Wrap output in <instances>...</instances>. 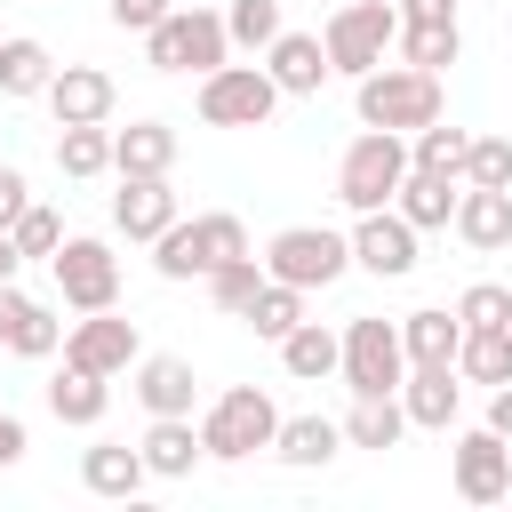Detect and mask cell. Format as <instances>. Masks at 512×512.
I'll list each match as a JSON object with an SVG mask.
<instances>
[{
	"instance_id": "cell-1",
	"label": "cell",
	"mask_w": 512,
	"mask_h": 512,
	"mask_svg": "<svg viewBox=\"0 0 512 512\" xmlns=\"http://www.w3.org/2000/svg\"><path fill=\"white\" fill-rule=\"evenodd\" d=\"M440 72H416V64H376L352 80V112L360 128H392V136H416L424 120H440Z\"/></svg>"
},
{
	"instance_id": "cell-2",
	"label": "cell",
	"mask_w": 512,
	"mask_h": 512,
	"mask_svg": "<svg viewBox=\"0 0 512 512\" xmlns=\"http://www.w3.org/2000/svg\"><path fill=\"white\" fill-rule=\"evenodd\" d=\"M232 256H248V224L232 216V208H208V216H176L160 240H152V272L160 280H208L216 264H232Z\"/></svg>"
},
{
	"instance_id": "cell-3",
	"label": "cell",
	"mask_w": 512,
	"mask_h": 512,
	"mask_svg": "<svg viewBox=\"0 0 512 512\" xmlns=\"http://www.w3.org/2000/svg\"><path fill=\"white\" fill-rule=\"evenodd\" d=\"M144 56H152V72H216V64H232V32H224L216 8L176 0V8L144 32Z\"/></svg>"
},
{
	"instance_id": "cell-4",
	"label": "cell",
	"mask_w": 512,
	"mask_h": 512,
	"mask_svg": "<svg viewBox=\"0 0 512 512\" xmlns=\"http://www.w3.org/2000/svg\"><path fill=\"white\" fill-rule=\"evenodd\" d=\"M200 440H208V464H248L280 440V408L256 392V384H232L200 408Z\"/></svg>"
},
{
	"instance_id": "cell-5",
	"label": "cell",
	"mask_w": 512,
	"mask_h": 512,
	"mask_svg": "<svg viewBox=\"0 0 512 512\" xmlns=\"http://www.w3.org/2000/svg\"><path fill=\"white\" fill-rule=\"evenodd\" d=\"M400 176H408V136H392V128H360V136L344 144V160H336V200H344L352 216L392 208Z\"/></svg>"
},
{
	"instance_id": "cell-6",
	"label": "cell",
	"mask_w": 512,
	"mask_h": 512,
	"mask_svg": "<svg viewBox=\"0 0 512 512\" xmlns=\"http://www.w3.org/2000/svg\"><path fill=\"white\" fill-rule=\"evenodd\" d=\"M264 272L288 280V288H336L352 272V232H328V224H280L264 240Z\"/></svg>"
},
{
	"instance_id": "cell-7",
	"label": "cell",
	"mask_w": 512,
	"mask_h": 512,
	"mask_svg": "<svg viewBox=\"0 0 512 512\" xmlns=\"http://www.w3.org/2000/svg\"><path fill=\"white\" fill-rule=\"evenodd\" d=\"M192 112H200L208 128H264V120L280 112V88H272L264 64H216V72H200Z\"/></svg>"
},
{
	"instance_id": "cell-8",
	"label": "cell",
	"mask_w": 512,
	"mask_h": 512,
	"mask_svg": "<svg viewBox=\"0 0 512 512\" xmlns=\"http://www.w3.org/2000/svg\"><path fill=\"white\" fill-rule=\"evenodd\" d=\"M328 64L344 72V80H360V72H376L384 56H392V40H400V8L392 0H344L336 16H328Z\"/></svg>"
},
{
	"instance_id": "cell-9",
	"label": "cell",
	"mask_w": 512,
	"mask_h": 512,
	"mask_svg": "<svg viewBox=\"0 0 512 512\" xmlns=\"http://www.w3.org/2000/svg\"><path fill=\"white\" fill-rule=\"evenodd\" d=\"M344 384L352 392H400L408 384V344H400V320H344Z\"/></svg>"
},
{
	"instance_id": "cell-10",
	"label": "cell",
	"mask_w": 512,
	"mask_h": 512,
	"mask_svg": "<svg viewBox=\"0 0 512 512\" xmlns=\"http://www.w3.org/2000/svg\"><path fill=\"white\" fill-rule=\"evenodd\" d=\"M48 272H56V296H64L72 312H112V304H120V256H112L104 240H72V232H64V248L48 256Z\"/></svg>"
},
{
	"instance_id": "cell-11",
	"label": "cell",
	"mask_w": 512,
	"mask_h": 512,
	"mask_svg": "<svg viewBox=\"0 0 512 512\" xmlns=\"http://www.w3.org/2000/svg\"><path fill=\"white\" fill-rule=\"evenodd\" d=\"M448 472H456V496L464 504H512V440L504 432H488V424L456 432Z\"/></svg>"
},
{
	"instance_id": "cell-12",
	"label": "cell",
	"mask_w": 512,
	"mask_h": 512,
	"mask_svg": "<svg viewBox=\"0 0 512 512\" xmlns=\"http://www.w3.org/2000/svg\"><path fill=\"white\" fill-rule=\"evenodd\" d=\"M64 360L72 368H96V376H128L144 360V336H136V320H120V304L112 312H80L64 328Z\"/></svg>"
},
{
	"instance_id": "cell-13",
	"label": "cell",
	"mask_w": 512,
	"mask_h": 512,
	"mask_svg": "<svg viewBox=\"0 0 512 512\" xmlns=\"http://www.w3.org/2000/svg\"><path fill=\"white\" fill-rule=\"evenodd\" d=\"M416 224L400 216V208H368L360 224H352V264L368 272V280H408L416 272Z\"/></svg>"
},
{
	"instance_id": "cell-14",
	"label": "cell",
	"mask_w": 512,
	"mask_h": 512,
	"mask_svg": "<svg viewBox=\"0 0 512 512\" xmlns=\"http://www.w3.org/2000/svg\"><path fill=\"white\" fill-rule=\"evenodd\" d=\"M0 344H8L16 360H56V352H64V320H56L40 296H24L16 280H0Z\"/></svg>"
},
{
	"instance_id": "cell-15",
	"label": "cell",
	"mask_w": 512,
	"mask_h": 512,
	"mask_svg": "<svg viewBox=\"0 0 512 512\" xmlns=\"http://www.w3.org/2000/svg\"><path fill=\"white\" fill-rule=\"evenodd\" d=\"M128 392L144 400V416H192L200 376H192V360H176V352H144V360L128 368Z\"/></svg>"
},
{
	"instance_id": "cell-16",
	"label": "cell",
	"mask_w": 512,
	"mask_h": 512,
	"mask_svg": "<svg viewBox=\"0 0 512 512\" xmlns=\"http://www.w3.org/2000/svg\"><path fill=\"white\" fill-rule=\"evenodd\" d=\"M112 104H120L112 72H96V64H56V80H48V112H56V128L112 120Z\"/></svg>"
},
{
	"instance_id": "cell-17",
	"label": "cell",
	"mask_w": 512,
	"mask_h": 512,
	"mask_svg": "<svg viewBox=\"0 0 512 512\" xmlns=\"http://www.w3.org/2000/svg\"><path fill=\"white\" fill-rule=\"evenodd\" d=\"M472 256H496V248H512V192H496V184H464L456 192V224H448Z\"/></svg>"
},
{
	"instance_id": "cell-18",
	"label": "cell",
	"mask_w": 512,
	"mask_h": 512,
	"mask_svg": "<svg viewBox=\"0 0 512 512\" xmlns=\"http://www.w3.org/2000/svg\"><path fill=\"white\" fill-rule=\"evenodd\" d=\"M264 72H272L280 96H320V80H328L336 64H328V40H320V32H280V40L264 48Z\"/></svg>"
},
{
	"instance_id": "cell-19",
	"label": "cell",
	"mask_w": 512,
	"mask_h": 512,
	"mask_svg": "<svg viewBox=\"0 0 512 512\" xmlns=\"http://www.w3.org/2000/svg\"><path fill=\"white\" fill-rule=\"evenodd\" d=\"M112 224H120L128 240H160V232L176 224V192H168V176H120V192H112Z\"/></svg>"
},
{
	"instance_id": "cell-20",
	"label": "cell",
	"mask_w": 512,
	"mask_h": 512,
	"mask_svg": "<svg viewBox=\"0 0 512 512\" xmlns=\"http://www.w3.org/2000/svg\"><path fill=\"white\" fill-rule=\"evenodd\" d=\"M144 480H152L144 448H128V440H96V448H80V488H88V496L120 504V496H136Z\"/></svg>"
},
{
	"instance_id": "cell-21",
	"label": "cell",
	"mask_w": 512,
	"mask_h": 512,
	"mask_svg": "<svg viewBox=\"0 0 512 512\" xmlns=\"http://www.w3.org/2000/svg\"><path fill=\"white\" fill-rule=\"evenodd\" d=\"M456 192H464V176H440V168H416V160H408L392 208H400L416 232H440V224H456Z\"/></svg>"
},
{
	"instance_id": "cell-22",
	"label": "cell",
	"mask_w": 512,
	"mask_h": 512,
	"mask_svg": "<svg viewBox=\"0 0 512 512\" xmlns=\"http://www.w3.org/2000/svg\"><path fill=\"white\" fill-rule=\"evenodd\" d=\"M400 344H408V368H456V352H464V320H456V304H424V312H408V320H400Z\"/></svg>"
},
{
	"instance_id": "cell-23",
	"label": "cell",
	"mask_w": 512,
	"mask_h": 512,
	"mask_svg": "<svg viewBox=\"0 0 512 512\" xmlns=\"http://www.w3.org/2000/svg\"><path fill=\"white\" fill-rule=\"evenodd\" d=\"M400 408H408V424H416V432H448V424H456V408H464V376H456V368H408Z\"/></svg>"
},
{
	"instance_id": "cell-24",
	"label": "cell",
	"mask_w": 512,
	"mask_h": 512,
	"mask_svg": "<svg viewBox=\"0 0 512 512\" xmlns=\"http://www.w3.org/2000/svg\"><path fill=\"white\" fill-rule=\"evenodd\" d=\"M136 448H144L152 480H192V464L208 456V440H200V424H192V416H152Z\"/></svg>"
},
{
	"instance_id": "cell-25",
	"label": "cell",
	"mask_w": 512,
	"mask_h": 512,
	"mask_svg": "<svg viewBox=\"0 0 512 512\" xmlns=\"http://www.w3.org/2000/svg\"><path fill=\"white\" fill-rule=\"evenodd\" d=\"M168 168H176V128L168 120L112 128V176H168Z\"/></svg>"
},
{
	"instance_id": "cell-26",
	"label": "cell",
	"mask_w": 512,
	"mask_h": 512,
	"mask_svg": "<svg viewBox=\"0 0 512 512\" xmlns=\"http://www.w3.org/2000/svg\"><path fill=\"white\" fill-rule=\"evenodd\" d=\"M280 368H288L296 384H328V376H344V336L320 328V320H296V328L280 336Z\"/></svg>"
},
{
	"instance_id": "cell-27",
	"label": "cell",
	"mask_w": 512,
	"mask_h": 512,
	"mask_svg": "<svg viewBox=\"0 0 512 512\" xmlns=\"http://www.w3.org/2000/svg\"><path fill=\"white\" fill-rule=\"evenodd\" d=\"M104 408H112V376L72 368V360L48 376V416H56V424H80V432H88V424H104Z\"/></svg>"
},
{
	"instance_id": "cell-28",
	"label": "cell",
	"mask_w": 512,
	"mask_h": 512,
	"mask_svg": "<svg viewBox=\"0 0 512 512\" xmlns=\"http://www.w3.org/2000/svg\"><path fill=\"white\" fill-rule=\"evenodd\" d=\"M400 432H408V408H400V392H352V408H344V448H400Z\"/></svg>"
},
{
	"instance_id": "cell-29",
	"label": "cell",
	"mask_w": 512,
	"mask_h": 512,
	"mask_svg": "<svg viewBox=\"0 0 512 512\" xmlns=\"http://www.w3.org/2000/svg\"><path fill=\"white\" fill-rule=\"evenodd\" d=\"M336 448H344V416H280V440H272L280 464L320 472V464H336Z\"/></svg>"
},
{
	"instance_id": "cell-30",
	"label": "cell",
	"mask_w": 512,
	"mask_h": 512,
	"mask_svg": "<svg viewBox=\"0 0 512 512\" xmlns=\"http://www.w3.org/2000/svg\"><path fill=\"white\" fill-rule=\"evenodd\" d=\"M48 80H56V56L32 32H8L0 40V96H48Z\"/></svg>"
},
{
	"instance_id": "cell-31",
	"label": "cell",
	"mask_w": 512,
	"mask_h": 512,
	"mask_svg": "<svg viewBox=\"0 0 512 512\" xmlns=\"http://www.w3.org/2000/svg\"><path fill=\"white\" fill-rule=\"evenodd\" d=\"M456 376L464 384H512V328H464V352H456Z\"/></svg>"
},
{
	"instance_id": "cell-32",
	"label": "cell",
	"mask_w": 512,
	"mask_h": 512,
	"mask_svg": "<svg viewBox=\"0 0 512 512\" xmlns=\"http://www.w3.org/2000/svg\"><path fill=\"white\" fill-rule=\"evenodd\" d=\"M56 168H64L72 184H88V176H104V168H112V128H104V120H80V128H56Z\"/></svg>"
},
{
	"instance_id": "cell-33",
	"label": "cell",
	"mask_w": 512,
	"mask_h": 512,
	"mask_svg": "<svg viewBox=\"0 0 512 512\" xmlns=\"http://www.w3.org/2000/svg\"><path fill=\"white\" fill-rule=\"evenodd\" d=\"M400 64H416V72H448L456 56H464V24H400Z\"/></svg>"
},
{
	"instance_id": "cell-34",
	"label": "cell",
	"mask_w": 512,
	"mask_h": 512,
	"mask_svg": "<svg viewBox=\"0 0 512 512\" xmlns=\"http://www.w3.org/2000/svg\"><path fill=\"white\" fill-rule=\"evenodd\" d=\"M200 288H208V304H216V312H232V320H240V312L256 304V288H264V256L248 248V256H232V264H216V272H208Z\"/></svg>"
},
{
	"instance_id": "cell-35",
	"label": "cell",
	"mask_w": 512,
	"mask_h": 512,
	"mask_svg": "<svg viewBox=\"0 0 512 512\" xmlns=\"http://www.w3.org/2000/svg\"><path fill=\"white\" fill-rule=\"evenodd\" d=\"M240 320H248V328H256L264 344H280V336H288V328L304 320V288H288V280H272V272H264V288H256V304H248Z\"/></svg>"
},
{
	"instance_id": "cell-36",
	"label": "cell",
	"mask_w": 512,
	"mask_h": 512,
	"mask_svg": "<svg viewBox=\"0 0 512 512\" xmlns=\"http://www.w3.org/2000/svg\"><path fill=\"white\" fill-rule=\"evenodd\" d=\"M464 152H472V128H448V120H424L408 136V160L416 168H440V176H464Z\"/></svg>"
},
{
	"instance_id": "cell-37",
	"label": "cell",
	"mask_w": 512,
	"mask_h": 512,
	"mask_svg": "<svg viewBox=\"0 0 512 512\" xmlns=\"http://www.w3.org/2000/svg\"><path fill=\"white\" fill-rule=\"evenodd\" d=\"M224 32H232V48H256V56H264L288 24H280V0H232V8H224Z\"/></svg>"
},
{
	"instance_id": "cell-38",
	"label": "cell",
	"mask_w": 512,
	"mask_h": 512,
	"mask_svg": "<svg viewBox=\"0 0 512 512\" xmlns=\"http://www.w3.org/2000/svg\"><path fill=\"white\" fill-rule=\"evenodd\" d=\"M8 232H16V248H24V264H32V256H40V264H48V256H56V248H64V216H56V208H48V200H32V208H24V216H16V224H8Z\"/></svg>"
},
{
	"instance_id": "cell-39",
	"label": "cell",
	"mask_w": 512,
	"mask_h": 512,
	"mask_svg": "<svg viewBox=\"0 0 512 512\" xmlns=\"http://www.w3.org/2000/svg\"><path fill=\"white\" fill-rule=\"evenodd\" d=\"M456 320H464V328H512V288H504V280H472V288L456 296Z\"/></svg>"
},
{
	"instance_id": "cell-40",
	"label": "cell",
	"mask_w": 512,
	"mask_h": 512,
	"mask_svg": "<svg viewBox=\"0 0 512 512\" xmlns=\"http://www.w3.org/2000/svg\"><path fill=\"white\" fill-rule=\"evenodd\" d=\"M464 184H496V192H512V136H472V152H464Z\"/></svg>"
},
{
	"instance_id": "cell-41",
	"label": "cell",
	"mask_w": 512,
	"mask_h": 512,
	"mask_svg": "<svg viewBox=\"0 0 512 512\" xmlns=\"http://www.w3.org/2000/svg\"><path fill=\"white\" fill-rule=\"evenodd\" d=\"M168 8H176V0H112V8H104V16H112V24H120V32H136V40H144V32H152V24H160V16H168Z\"/></svg>"
},
{
	"instance_id": "cell-42",
	"label": "cell",
	"mask_w": 512,
	"mask_h": 512,
	"mask_svg": "<svg viewBox=\"0 0 512 512\" xmlns=\"http://www.w3.org/2000/svg\"><path fill=\"white\" fill-rule=\"evenodd\" d=\"M24 208H32V184H24V168H8V160H0V232H8Z\"/></svg>"
},
{
	"instance_id": "cell-43",
	"label": "cell",
	"mask_w": 512,
	"mask_h": 512,
	"mask_svg": "<svg viewBox=\"0 0 512 512\" xmlns=\"http://www.w3.org/2000/svg\"><path fill=\"white\" fill-rule=\"evenodd\" d=\"M400 24H456V0H392Z\"/></svg>"
},
{
	"instance_id": "cell-44",
	"label": "cell",
	"mask_w": 512,
	"mask_h": 512,
	"mask_svg": "<svg viewBox=\"0 0 512 512\" xmlns=\"http://www.w3.org/2000/svg\"><path fill=\"white\" fill-rule=\"evenodd\" d=\"M24 448H32V440H24V416H8V408H0V472H8V464H24Z\"/></svg>"
},
{
	"instance_id": "cell-45",
	"label": "cell",
	"mask_w": 512,
	"mask_h": 512,
	"mask_svg": "<svg viewBox=\"0 0 512 512\" xmlns=\"http://www.w3.org/2000/svg\"><path fill=\"white\" fill-rule=\"evenodd\" d=\"M488 432H504V440H512V384H496V392H488Z\"/></svg>"
},
{
	"instance_id": "cell-46",
	"label": "cell",
	"mask_w": 512,
	"mask_h": 512,
	"mask_svg": "<svg viewBox=\"0 0 512 512\" xmlns=\"http://www.w3.org/2000/svg\"><path fill=\"white\" fill-rule=\"evenodd\" d=\"M24 272V248H16V232H0V280H16Z\"/></svg>"
},
{
	"instance_id": "cell-47",
	"label": "cell",
	"mask_w": 512,
	"mask_h": 512,
	"mask_svg": "<svg viewBox=\"0 0 512 512\" xmlns=\"http://www.w3.org/2000/svg\"><path fill=\"white\" fill-rule=\"evenodd\" d=\"M0 40H8V32H0Z\"/></svg>"
}]
</instances>
